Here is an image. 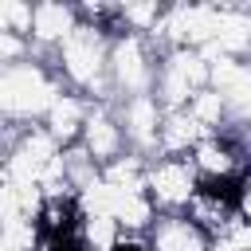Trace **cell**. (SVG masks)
<instances>
[{"mask_svg": "<svg viewBox=\"0 0 251 251\" xmlns=\"http://www.w3.org/2000/svg\"><path fill=\"white\" fill-rule=\"evenodd\" d=\"M75 227H78V204L71 196H59V200L43 204L39 216H35V235L43 243H51V247L75 239Z\"/></svg>", "mask_w": 251, "mask_h": 251, "instance_id": "obj_1", "label": "cell"}, {"mask_svg": "<svg viewBox=\"0 0 251 251\" xmlns=\"http://www.w3.org/2000/svg\"><path fill=\"white\" fill-rule=\"evenodd\" d=\"M196 196L227 208V212H239L243 208V196H247V173H235V176H200L196 180Z\"/></svg>", "mask_w": 251, "mask_h": 251, "instance_id": "obj_2", "label": "cell"}, {"mask_svg": "<svg viewBox=\"0 0 251 251\" xmlns=\"http://www.w3.org/2000/svg\"><path fill=\"white\" fill-rule=\"evenodd\" d=\"M51 251H82V243H78V239H67V243H55Z\"/></svg>", "mask_w": 251, "mask_h": 251, "instance_id": "obj_3", "label": "cell"}, {"mask_svg": "<svg viewBox=\"0 0 251 251\" xmlns=\"http://www.w3.org/2000/svg\"><path fill=\"white\" fill-rule=\"evenodd\" d=\"M110 251H145V247H137V243H114Z\"/></svg>", "mask_w": 251, "mask_h": 251, "instance_id": "obj_4", "label": "cell"}]
</instances>
